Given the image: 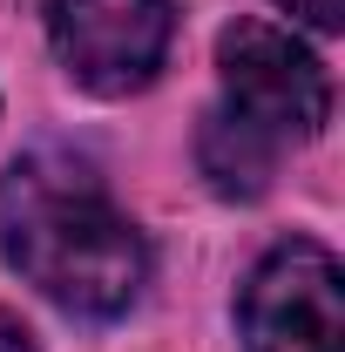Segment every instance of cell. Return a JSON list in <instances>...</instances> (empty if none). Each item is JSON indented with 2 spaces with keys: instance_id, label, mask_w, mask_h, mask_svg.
Listing matches in <instances>:
<instances>
[{
  "instance_id": "cell-1",
  "label": "cell",
  "mask_w": 345,
  "mask_h": 352,
  "mask_svg": "<svg viewBox=\"0 0 345 352\" xmlns=\"http://www.w3.org/2000/svg\"><path fill=\"white\" fill-rule=\"evenodd\" d=\"M0 251L7 264L75 318H115L142 298L149 244L75 156H27L0 176Z\"/></svg>"
},
{
  "instance_id": "cell-2",
  "label": "cell",
  "mask_w": 345,
  "mask_h": 352,
  "mask_svg": "<svg viewBox=\"0 0 345 352\" xmlns=\"http://www.w3.org/2000/svg\"><path fill=\"white\" fill-rule=\"evenodd\" d=\"M216 75H223V116L278 149L332 122V82L318 54L271 21H230L216 34Z\"/></svg>"
},
{
  "instance_id": "cell-3",
  "label": "cell",
  "mask_w": 345,
  "mask_h": 352,
  "mask_svg": "<svg viewBox=\"0 0 345 352\" xmlns=\"http://www.w3.org/2000/svg\"><path fill=\"white\" fill-rule=\"evenodd\" d=\"M244 352H345V285L339 258L311 237L278 244L237 298Z\"/></svg>"
},
{
  "instance_id": "cell-4",
  "label": "cell",
  "mask_w": 345,
  "mask_h": 352,
  "mask_svg": "<svg viewBox=\"0 0 345 352\" xmlns=\"http://www.w3.org/2000/svg\"><path fill=\"white\" fill-rule=\"evenodd\" d=\"M176 34V0H47V41L95 95L149 88Z\"/></svg>"
},
{
  "instance_id": "cell-5",
  "label": "cell",
  "mask_w": 345,
  "mask_h": 352,
  "mask_svg": "<svg viewBox=\"0 0 345 352\" xmlns=\"http://www.w3.org/2000/svg\"><path fill=\"white\" fill-rule=\"evenodd\" d=\"M197 163H203V176H210L223 197H264L271 190V170H278V142L251 135L244 122H230L216 109V116H203V129H197Z\"/></svg>"
},
{
  "instance_id": "cell-6",
  "label": "cell",
  "mask_w": 345,
  "mask_h": 352,
  "mask_svg": "<svg viewBox=\"0 0 345 352\" xmlns=\"http://www.w3.org/2000/svg\"><path fill=\"white\" fill-rule=\"evenodd\" d=\"M278 7H291L304 28H318V34H339L345 28V0H278Z\"/></svg>"
},
{
  "instance_id": "cell-7",
  "label": "cell",
  "mask_w": 345,
  "mask_h": 352,
  "mask_svg": "<svg viewBox=\"0 0 345 352\" xmlns=\"http://www.w3.org/2000/svg\"><path fill=\"white\" fill-rule=\"evenodd\" d=\"M0 352H41V346H34V332H27L14 311H0Z\"/></svg>"
}]
</instances>
